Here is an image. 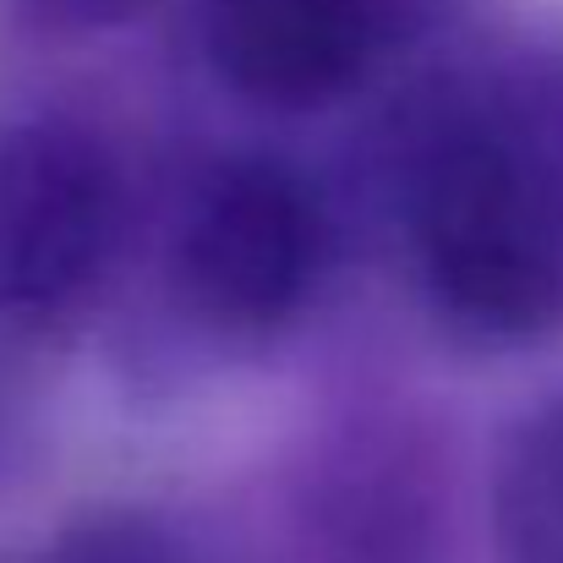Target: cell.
Returning a JSON list of instances; mask_svg holds the SVG:
<instances>
[{
  "mask_svg": "<svg viewBox=\"0 0 563 563\" xmlns=\"http://www.w3.org/2000/svg\"><path fill=\"white\" fill-rule=\"evenodd\" d=\"M399 143V224L438 323L487 351L563 334V22L443 71Z\"/></svg>",
  "mask_w": 563,
  "mask_h": 563,
  "instance_id": "cell-1",
  "label": "cell"
},
{
  "mask_svg": "<svg viewBox=\"0 0 563 563\" xmlns=\"http://www.w3.org/2000/svg\"><path fill=\"white\" fill-rule=\"evenodd\" d=\"M132 235V181L104 126L33 110L0 121V362L66 340Z\"/></svg>",
  "mask_w": 563,
  "mask_h": 563,
  "instance_id": "cell-2",
  "label": "cell"
},
{
  "mask_svg": "<svg viewBox=\"0 0 563 563\" xmlns=\"http://www.w3.org/2000/svg\"><path fill=\"white\" fill-rule=\"evenodd\" d=\"M165 252L170 296L191 329L219 345H268L329 285L340 230L301 165L246 148L191 176Z\"/></svg>",
  "mask_w": 563,
  "mask_h": 563,
  "instance_id": "cell-3",
  "label": "cell"
},
{
  "mask_svg": "<svg viewBox=\"0 0 563 563\" xmlns=\"http://www.w3.org/2000/svg\"><path fill=\"white\" fill-rule=\"evenodd\" d=\"M498 563H563V394L531 405L493 465Z\"/></svg>",
  "mask_w": 563,
  "mask_h": 563,
  "instance_id": "cell-4",
  "label": "cell"
},
{
  "mask_svg": "<svg viewBox=\"0 0 563 563\" xmlns=\"http://www.w3.org/2000/svg\"><path fill=\"white\" fill-rule=\"evenodd\" d=\"M38 563H191L176 537L143 515H99L66 531Z\"/></svg>",
  "mask_w": 563,
  "mask_h": 563,
  "instance_id": "cell-5",
  "label": "cell"
}]
</instances>
